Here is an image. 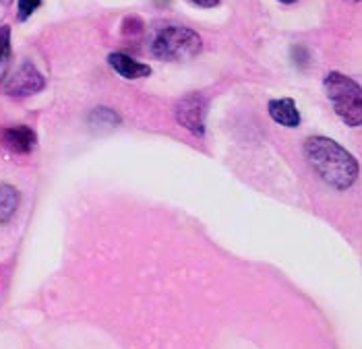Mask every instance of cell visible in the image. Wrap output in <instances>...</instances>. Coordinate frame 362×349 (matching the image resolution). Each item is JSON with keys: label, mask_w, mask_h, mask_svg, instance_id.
Here are the masks:
<instances>
[{"label": "cell", "mask_w": 362, "mask_h": 349, "mask_svg": "<svg viewBox=\"0 0 362 349\" xmlns=\"http://www.w3.org/2000/svg\"><path fill=\"white\" fill-rule=\"evenodd\" d=\"M304 155L317 176L338 188H350L359 178V161L340 143L327 137H310L304 143Z\"/></svg>", "instance_id": "6da1fadb"}, {"label": "cell", "mask_w": 362, "mask_h": 349, "mask_svg": "<svg viewBox=\"0 0 362 349\" xmlns=\"http://www.w3.org/2000/svg\"><path fill=\"white\" fill-rule=\"evenodd\" d=\"M325 93L340 116L348 127H362V87L342 72H329L323 81Z\"/></svg>", "instance_id": "7a4b0ae2"}, {"label": "cell", "mask_w": 362, "mask_h": 349, "mask_svg": "<svg viewBox=\"0 0 362 349\" xmlns=\"http://www.w3.org/2000/svg\"><path fill=\"white\" fill-rule=\"evenodd\" d=\"M201 38L189 27H166L151 42V54L159 60H189L201 52Z\"/></svg>", "instance_id": "3957f363"}, {"label": "cell", "mask_w": 362, "mask_h": 349, "mask_svg": "<svg viewBox=\"0 0 362 349\" xmlns=\"http://www.w3.org/2000/svg\"><path fill=\"white\" fill-rule=\"evenodd\" d=\"M205 114H207V99L201 93H191L182 97L176 106V118L178 122L191 131L193 135L205 133Z\"/></svg>", "instance_id": "277c9868"}, {"label": "cell", "mask_w": 362, "mask_h": 349, "mask_svg": "<svg viewBox=\"0 0 362 349\" xmlns=\"http://www.w3.org/2000/svg\"><path fill=\"white\" fill-rule=\"evenodd\" d=\"M44 85H46V81H44L42 72L36 69L31 63H25L21 69L8 79L6 93L8 95H31V93L42 91Z\"/></svg>", "instance_id": "5b68a950"}, {"label": "cell", "mask_w": 362, "mask_h": 349, "mask_svg": "<svg viewBox=\"0 0 362 349\" xmlns=\"http://www.w3.org/2000/svg\"><path fill=\"white\" fill-rule=\"evenodd\" d=\"M0 143H2V147L8 149L10 153L27 155V153H31V149L36 147L38 137H36V133H33L29 127H10V129H4V131H2Z\"/></svg>", "instance_id": "8992f818"}, {"label": "cell", "mask_w": 362, "mask_h": 349, "mask_svg": "<svg viewBox=\"0 0 362 349\" xmlns=\"http://www.w3.org/2000/svg\"><path fill=\"white\" fill-rule=\"evenodd\" d=\"M108 63L112 65V69L116 70L120 76L131 79V81H133V79H145V76L151 74V67L141 65V63H137V60H133L131 56L120 54V52H112V54L108 56Z\"/></svg>", "instance_id": "52a82bcc"}, {"label": "cell", "mask_w": 362, "mask_h": 349, "mask_svg": "<svg viewBox=\"0 0 362 349\" xmlns=\"http://www.w3.org/2000/svg\"><path fill=\"white\" fill-rule=\"evenodd\" d=\"M269 116L282 124V127H288V129H296L300 124V114L296 110V104L294 99L284 97V99H272L269 102Z\"/></svg>", "instance_id": "ba28073f"}, {"label": "cell", "mask_w": 362, "mask_h": 349, "mask_svg": "<svg viewBox=\"0 0 362 349\" xmlns=\"http://www.w3.org/2000/svg\"><path fill=\"white\" fill-rule=\"evenodd\" d=\"M19 207V193L8 184H0V223L8 221Z\"/></svg>", "instance_id": "9c48e42d"}, {"label": "cell", "mask_w": 362, "mask_h": 349, "mask_svg": "<svg viewBox=\"0 0 362 349\" xmlns=\"http://www.w3.org/2000/svg\"><path fill=\"white\" fill-rule=\"evenodd\" d=\"M10 65V27H0V81L4 79L6 70Z\"/></svg>", "instance_id": "30bf717a"}, {"label": "cell", "mask_w": 362, "mask_h": 349, "mask_svg": "<svg viewBox=\"0 0 362 349\" xmlns=\"http://www.w3.org/2000/svg\"><path fill=\"white\" fill-rule=\"evenodd\" d=\"M40 4H42V0H19V21L29 19Z\"/></svg>", "instance_id": "8fae6325"}, {"label": "cell", "mask_w": 362, "mask_h": 349, "mask_svg": "<svg viewBox=\"0 0 362 349\" xmlns=\"http://www.w3.org/2000/svg\"><path fill=\"white\" fill-rule=\"evenodd\" d=\"M191 2H195V4H199L203 8H212V6H216L219 0H191Z\"/></svg>", "instance_id": "7c38bea8"}, {"label": "cell", "mask_w": 362, "mask_h": 349, "mask_svg": "<svg viewBox=\"0 0 362 349\" xmlns=\"http://www.w3.org/2000/svg\"><path fill=\"white\" fill-rule=\"evenodd\" d=\"M280 2H284V4H292V2H296V0H280Z\"/></svg>", "instance_id": "4fadbf2b"}, {"label": "cell", "mask_w": 362, "mask_h": 349, "mask_svg": "<svg viewBox=\"0 0 362 349\" xmlns=\"http://www.w3.org/2000/svg\"><path fill=\"white\" fill-rule=\"evenodd\" d=\"M2 2H4V4H8V2H10V0H2Z\"/></svg>", "instance_id": "5bb4252c"}, {"label": "cell", "mask_w": 362, "mask_h": 349, "mask_svg": "<svg viewBox=\"0 0 362 349\" xmlns=\"http://www.w3.org/2000/svg\"><path fill=\"white\" fill-rule=\"evenodd\" d=\"M352 2H359V0H352Z\"/></svg>", "instance_id": "9a60e30c"}, {"label": "cell", "mask_w": 362, "mask_h": 349, "mask_svg": "<svg viewBox=\"0 0 362 349\" xmlns=\"http://www.w3.org/2000/svg\"><path fill=\"white\" fill-rule=\"evenodd\" d=\"M162 2H164V0H162Z\"/></svg>", "instance_id": "2e32d148"}]
</instances>
